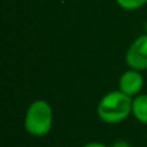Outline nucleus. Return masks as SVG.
I'll list each match as a JSON object with an SVG mask.
<instances>
[{
    "instance_id": "9",
    "label": "nucleus",
    "mask_w": 147,
    "mask_h": 147,
    "mask_svg": "<svg viewBox=\"0 0 147 147\" xmlns=\"http://www.w3.org/2000/svg\"><path fill=\"white\" fill-rule=\"evenodd\" d=\"M145 30H146V34H147V22H146V25H145Z\"/></svg>"
},
{
    "instance_id": "3",
    "label": "nucleus",
    "mask_w": 147,
    "mask_h": 147,
    "mask_svg": "<svg viewBox=\"0 0 147 147\" xmlns=\"http://www.w3.org/2000/svg\"><path fill=\"white\" fill-rule=\"evenodd\" d=\"M127 65L133 70H147V34L141 35L130 44L125 54Z\"/></svg>"
},
{
    "instance_id": "6",
    "label": "nucleus",
    "mask_w": 147,
    "mask_h": 147,
    "mask_svg": "<svg viewBox=\"0 0 147 147\" xmlns=\"http://www.w3.org/2000/svg\"><path fill=\"white\" fill-rule=\"evenodd\" d=\"M116 3L125 10H137L146 4L147 0H116Z\"/></svg>"
},
{
    "instance_id": "1",
    "label": "nucleus",
    "mask_w": 147,
    "mask_h": 147,
    "mask_svg": "<svg viewBox=\"0 0 147 147\" xmlns=\"http://www.w3.org/2000/svg\"><path fill=\"white\" fill-rule=\"evenodd\" d=\"M133 98L121 90L105 94L97 106L98 117L106 124H119L132 114Z\"/></svg>"
},
{
    "instance_id": "7",
    "label": "nucleus",
    "mask_w": 147,
    "mask_h": 147,
    "mask_svg": "<svg viewBox=\"0 0 147 147\" xmlns=\"http://www.w3.org/2000/svg\"><path fill=\"white\" fill-rule=\"evenodd\" d=\"M111 147H132V146L128 142H125V141H117V142H115Z\"/></svg>"
},
{
    "instance_id": "2",
    "label": "nucleus",
    "mask_w": 147,
    "mask_h": 147,
    "mask_svg": "<svg viewBox=\"0 0 147 147\" xmlns=\"http://www.w3.org/2000/svg\"><path fill=\"white\" fill-rule=\"evenodd\" d=\"M53 110L44 99H36L28 106L25 115V129L34 137H44L52 129Z\"/></svg>"
},
{
    "instance_id": "8",
    "label": "nucleus",
    "mask_w": 147,
    "mask_h": 147,
    "mask_svg": "<svg viewBox=\"0 0 147 147\" xmlns=\"http://www.w3.org/2000/svg\"><path fill=\"white\" fill-rule=\"evenodd\" d=\"M81 147H107L103 143H99V142H90V143H86V145L81 146Z\"/></svg>"
},
{
    "instance_id": "4",
    "label": "nucleus",
    "mask_w": 147,
    "mask_h": 147,
    "mask_svg": "<svg viewBox=\"0 0 147 147\" xmlns=\"http://www.w3.org/2000/svg\"><path fill=\"white\" fill-rule=\"evenodd\" d=\"M145 80L141 71L138 70H128L120 76L119 79V90H121L123 93L128 94L130 97L138 96L140 92L142 90Z\"/></svg>"
},
{
    "instance_id": "5",
    "label": "nucleus",
    "mask_w": 147,
    "mask_h": 147,
    "mask_svg": "<svg viewBox=\"0 0 147 147\" xmlns=\"http://www.w3.org/2000/svg\"><path fill=\"white\" fill-rule=\"evenodd\" d=\"M132 114L142 124H147V94H138L133 98Z\"/></svg>"
}]
</instances>
